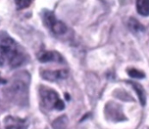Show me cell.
I'll list each match as a JSON object with an SVG mask.
<instances>
[{
	"mask_svg": "<svg viewBox=\"0 0 149 129\" xmlns=\"http://www.w3.org/2000/svg\"><path fill=\"white\" fill-rule=\"evenodd\" d=\"M0 53L3 59L13 68L20 66L26 57L19 44L10 37L3 39L0 42Z\"/></svg>",
	"mask_w": 149,
	"mask_h": 129,
	"instance_id": "cell-1",
	"label": "cell"
},
{
	"mask_svg": "<svg viewBox=\"0 0 149 129\" xmlns=\"http://www.w3.org/2000/svg\"><path fill=\"white\" fill-rule=\"evenodd\" d=\"M40 98L43 105L47 109H56L61 111L65 108L64 102L60 98L57 92L54 90L43 88L40 90Z\"/></svg>",
	"mask_w": 149,
	"mask_h": 129,
	"instance_id": "cell-2",
	"label": "cell"
},
{
	"mask_svg": "<svg viewBox=\"0 0 149 129\" xmlns=\"http://www.w3.org/2000/svg\"><path fill=\"white\" fill-rule=\"evenodd\" d=\"M43 20H44L45 25L54 34L61 35V34L66 33V32L68 31L67 26L61 20H58L52 12H49V11L45 12V13L43 14Z\"/></svg>",
	"mask_w": 149,
	"mask_h": 129,
	"instance_id": "cell-3",
	"label": "cell"
},
{
	"mask_svg": "<svg viewBox=\"0 0 149 129\" xmlns=\"http://www.w3.org/2000/svg\"><path fill=\"white\" fill-rule=\"evenodd\" d=\"M4 125L6 129H27L28 122L26 119L7 116L4 120Z\"/></svg>",
	"mask_w": 149,
	"mask_h": 129,
	"instance_id": "cell-4",
	"label": "cell"
},
{
	"mask_svg": "<svg viewBox=\"0 0 149 129\" xmlns=\"http://www.w3.org/2000/svg\"><path fill=\"white\" fill-rule=\"evenodd\" d=\"M42 78L47 81L54 82L61 79H65L68 77V71L67 70H43L41 72Z\"/></svg>",
	"mask_w": 149,
	"mask_h": 129,
	"instance_id": "cell-5",
	"label": "cell"
},
{
	"mask_svg": "<svg viewBox=\"0 0 149 129\" xmlns=\"http://www.w3.org/2000/svg\"><path fill=\"white\" fill-rule=\"evenodd\" d=\"M39 61L41 62H48V61H57V62H62L63 58L62 56L55 52V51H45L39 54L38 57Z\"/></svg>",
	"mask_w": 149,
	"mask_h": 129,
	"instance_id": "cell-6",
	"label": "cell"
},
{
	"mask_svg": "<svg viewBox=\"0 0 149 129\" xmlns=\"http://www.w3.org/2000/svg\"><path fill=\"white\" fill-rule=\"evenodd\" d=\"M132 87L133 89L135 90L137 95H138V98L139 99V102L142 105H146V92H145V90L143 88L142 85H140L138 83H133V82H130L129 83Z\"/></svg>",
	"mask_w": 149,
	"mask_h": 129,
	"instance_id": "cell-7",
	"label": "cell"
},
{
	"mask_svg": "<svg viewBox=\"0 0 149 129\" xmlns=\"http://www.w3.org/2000/svg\"><path fill=\"white\" fill-rule=\"evenodd\" d=\"M136 8L138 13L142 16H149V0H139L136 2Z\"/></svg>",
	"mask_w": 149,
	"mask_h": 129,
	"instance_id": "cell-8",
	"label": "cell"
},
{
	"mask_svg": "<svg viewBox=\"0 0 149 129\" xmlns=\"http://www.w3.org/2000/svg\"><path fill=\"white\" fill-rule=\"evenodd\" d=\"M128 26H129L130 29H131L132 32H135V33L139 32V31H143V30H144L143 26H142L137 20L132 19V18L130 19V20H129V22H128Z\"/></svg>",
	"mask_w": 149,
	"mask_h": 129,
	"instance_id": "cell-9",
	"label": "cell"
},
{
	"mask_svg": "<svg viewBox=\"0 0 149 129\" xmlns=\"http://www.w3.org/2000/svg\"><path fill=\"white\" fill-rule=\"evenodd\" d=\"M127 73L131 77L136 78V79H143L146 77V75L143 71H140L137 69H129L127 70Z\"/></svg>",
	"mask_w": 149,
	"mask_h": 129,
	"instance_id": "cell-10",
	"label": "cell"
},
{
	"mask_svg": "<svg viewBox=\"0 0 149 129\" xmlns=\"http://www.w3.org/2000/svg\"><path fill=\"white\" fill-rule=\"evenodd\" d=\"M15 4L18 10H22L29 7L32 4V1H30V0H20V1H15Z\"/></svg>",
	"mask_w": 149,
	"mask_h": 129,
	"instance_id": "cell-11",
	"label": "cell"
},
{
	"mask_svg": "<svg viewBox=\"0 0 149 129\" xmlns=\"http://www.w3.org/2000/svg\"><path fill=\"white\" fill-rule=\"evenodd\" d=\"M3 62H4V59L1 55H0V66L3 65Z\"/></svg>",
	"mask_w": 149,
	"mask_h": 129,
	"instance_id": "cell-12",
	"label": "cell"
}]
</instances>
